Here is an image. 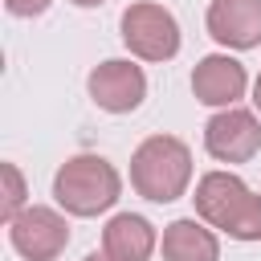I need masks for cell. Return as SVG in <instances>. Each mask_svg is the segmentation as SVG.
Instances as JSON below:
<instances>
[{"label": "cell", "instance_id": "obj_7", "mask_svg": "<svg viewBox=\"0 0 261 261\" xmlns=\"http://www.w3.org/2000/svg\"><path fill=\"white\" fill-rule=\"evenodd\" d=\"M253 200V188L237 175V171H204L200 179H196V196H192V204H196V216L200 220H208L216 232H228L232 224H237V216L245 212V204Z\"/></svg>", "mask_w": 261, "mask_h": 261}, {"label": "cell", "instance_id": "obj_8", "mask_svg": "<svg viewBox=\"0 0 261 261\" xmlns=\"http://www.w3.org/2000/svg\"><path fill=\"white\" fill-rule=\"evenodd\" d=\"M249 90V69L224 49V53H208L196 61L192 69V94L196 102L212 106V110H224V106H241Z\"/></svg>", "mask_w": 261, "mask_h": 261}, {"label": "cell", "instance_id": "obj_17", "mask_svg": "<svg viewBox=\"0 0 261 261\" xmlns=\"http://www.w3.org/2000/svg\"><path fill=\"white\" fill-rule=\"evenodd\" d=\"M69 4H73V8H102L106 0H69Z\"/></svg>", "mask_w": 261, "mask_h": 261}, {"label": "cell", "instance_id": "obj_15", "mask_svg": "<svg viewBox=\"0 0 261 261\" xmlns=\"http://www.w3.org/2000/svg\"><path fill=\"white\" fill-rule=\"evenodd\" d=\"M82 261H118V257H110V253H106V249H98V253H86V257H82Z\"/></svg>", "mask_w": 261, "mask_h": 261}, {"label": "cell", "instance_id": "obj_12", "mask_svg": "<svg viewBox=\"0 0 261 261\" xmlns=\"http://www.w3.org/2000/svg\"><path fill=\"white\" fill-rule=\"evenodd\" d=\"M0 175H4V204H0V216H4V224H8L12 216H20V212L29 208V184H24V175H20L16 163H0Z\"/></svg>", "mask_w": 261, "mask_h": 261}, {"label": "cell", "instance_id": "obj_6", "mask_svg": "<svg viewBox=\"0 0 261 261\" xmlns=\"http://www.w3.org/2000/svg\"><path fill=\"white\" fill-rule=\"evenodd\" d=\"M86 90H90V102L98 110H106V114H130L147 98V73L130 57H110V61H98L90 69Z\"/></svg>", "mask_w": 261, "mask_h": 261}, {"label": "cell", "instance_id": "obj_13", "mask_svg": "<svg viewBox=\"0 0 261 261\" xmlns=\"http://www.w3.org/2000/svg\"><path fill=\"white\" fill-rule=\"evenodd\" d=\"M224 237H228V241H245V245H249V241H261V196H257V192H253V200L245 204V212L237 216V224H232Z\"/></svg>", "mask_w": 261, "mask_h": 261}, {"label": "cell", "instance_id": "obj_1", "mask_svg": "<svg viewBox=\"0 0 261 261\" xmlns=\"http://www.w3.org/2000/svg\"><path fill=\"white\" fill-rule=\"evenodd\" d=\"M130 188L151 204H175L192 188V147L175 135H147L130 151Z\"/></svg>", "mask_w": 261, "mask_h": 261}, {"label": "cell", "instance_id": "obj_16", "mask_svg": "<svg viewBox=\"0 0 261 261\" xmlns=\"http://www.w3.org/2000/svg\"><path fill=\"white\" fill-rule=\"evenodd\" d=\"M253 110L261 114V73H257V82H253Z\"/></svg>", "mask_w": 261, "mask_h": 261}, {"label": "cell", "instance_id": "obj_2", "mask_svg": "<svg viewBox=\"0 0 261 261\" xmlns=\"http://www.w3.org/2000/svg\"><path fill=\"white\" fill-rule=\"evenodd\" d=\"M122 175L106 155H69L53 175V200L69 216H102L118 204Z\"/></svg>", "mask_w": 261, "mask_h": 261}, {"label": "cell", "instance_id": "obj_3", "mask_svg": "<svg viewBox=\"0 0 261 261\" xmlns=\"http://www.w3.org/2000/svg\"><path fill=\"white\" fill-rule=\"evenodd\" d=\"M118 37L130 49V57H139V61H171L184 45L175 12L155 4V0L126 4L122 16H118Z\"/></svg>", "mask_w": 261, "mask_h": 261}, {"label": "cell", "instance_id": "obj_11", "mask_svg": "<svg viewBox=\"0 0 261 261\" xmlns=\"http://www.w3.org/2000/svg\"><path fill=\"white\" fill-rule=\"evenodd\" d=\"M102 249L118 261H151V253L159 249V232L139 212H114L102 228Z\"/></svg>", "mask_w": 261, "mask_h": 261}, {"label": "cell", "instance_id": "obj_5", "mask_svg": "<svg viewBox=\"0 0 261 261\" xmlns=\"http://www.w3.org/2000/svg\"><path fill=\"white\" fill-rule=\"evenodd\" d=\"M204 151L216 163H249L261 151V114L249 106H224L204 122Z\"/></svg>", "mask_w": 261, "mask_h": 261}, {"label": "cell", "instance_id": "obj_10", "mask_svg": "<svg viewBox=\"0 0 261 261\" xmlns=\"http://www.w3.org/2000/svg\"><path fill=\"white\" fill-rule=\"evenodd\" d=\"M159 253H163V261H220V237L208 220L179 216V220L163 224Z\"/></svg>", "mask_w": 261, "mask_h": 261}, {"label": "cell", "instance_id": "obj_9", "mask_svg": "<svg viewBox=\"0 0 261 261\" xmlns=\"http://www.w3.org/2000/svg\"><path fill=\"white\" fill-rule=\"evenodd\" d=\"M204 29L220 49L245 53L261 45V0H208Z\"/></svg>", "mask_w": 261, "mask_h": 261}, {"label": "cell", "instance_id": "obj_4", "mask_svg": "<svg viewBox=\"0 0 261 261\" xmlns=\"http://www.w3.org/2000/svg\"><path fill=\"white\" fill-rule=\"evenodd\" d=\"M69 212L49 204H29L20 216L8 220V245L24 261H57L69 245Z\"/></svg>", "mask_w": 261, "mask_h": 261}, {"label": "cell", "instance_id": "obj_14", "mask_svg": "<svg viewBox=\"0 0 261 261\" xmlns=\"http://www.w3.org/2000/svg\"><path fill=\"white\" fill-rule=\"evenodd\" d=\"M49 4H53V0H4V8H8L12 16H20V20H33V16L49 12Z\"/></svg>", "mask_w": 261, "mask_h": 261}]
</instances>
